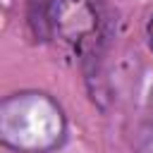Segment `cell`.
I'll use <instances>...</instances> for the list:
<instances>
[{"instance_id":"obj_1","label":"cell","mask_w":153,"mask_h":153,"mask_svg":"<svg viewBox=\"0 0 153 153\" xmlns=\"http://www.w3.org/2000/svg\"><path fill=\"white\" fill-rule=\"evenodd\" d=\"M67 139L62 105L45 91L26 88L0 103V141L14 153H50Z\"/></svg>"},{"instance_id":"obj_2","label":"cell","mask_w":153,"mask_h":153,"mask_svg":"<svg viewBox=\"0 0 153 153\" xmlns=\"http://www.w3.org/2000/svg\"><path fill=\"white\" fill-rule=\"evenodd\" d=\"M53 33L79 50L96 48L100 38L98 0H50Z\"/></svg>"},{"instance_id":"obj_3","label":"cell","mask_w":153,"mask_h":153,"mask_svg":"<svg viewBox=\"0 0 153 153\" xmlns=\"http://www.w3.org/2000/svg\"><path fill=\"white\" fill-rule=\"evenodd\" d=\"M26 24L36 41L53 38V22H50V0H26Z\"/></svg>"},{"instance_id":"obj_4","label":"cell","mask_w":153,"mask_h":153,"mask_svg":"<svg viewBox=\"0 0 153 153\" xmlns=\"http://www.w3.org/2000/svg\"><path fill=\"white\" fill-rule=\"evenodd\" d=\"M146 41H148V48H151V53H153V14H151V19H148V24H146Z\"/></svg>"}]
</instances>
